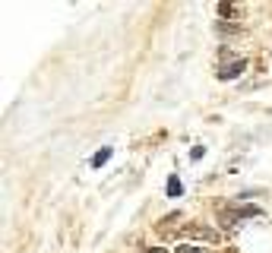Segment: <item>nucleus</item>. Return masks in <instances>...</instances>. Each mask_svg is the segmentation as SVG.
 Wrapping results in <instances>:
<instances>
[{
  "label": "nucleus",
  "mask_w": 272,
  "mask_h": 253,
  "mask_svg": "<svg viewBox=\"0 0 272 253\" xmlns=\"http://www.w3.org/2000/svg\"><path fill=\"white\" fill-rule=\"evenodd\" d=\"M247 70V60L244 57H238V60H228V64H222V70H219V76L222 79H238L241 73Z\"/></svg>",
  "instance_id": "obj_1"
},
{
  "label": "nucleus",
  "mask_w": 272,
  "mask_h": 253,
  "mask_svg": "<svg viewBox=\"0 0 272 253\" xmlns=\"http://www.w3.org/2000/svg\"><path fill=\"white\" fill-rule=\"evenodd\" d=\"M111 155H114V149H111V146H104V149H98V152H95V158H92V168H101V165H104V161L111 158Z\"/></svg>",
  "instance_id": "obj_2"
},
{
  "label": "nucleus",
  "mask_w": 272,
  "mask_h": 253,
  "mask_svg": "<svg viewBox=\"0 0 272 253\" xmlns=\"http://www.w3.org/2000/svg\"><path fill=\"white\" fill-rule=\"evenodd\" d=\"M180 190H184V187H180V180L168 177V196H180Z\"/></svg>",
  "instance_id": "obj_3"
},
{
  "label": "nucleus",
  "mask_w": 272,
  "mask_h": 253,
  "mask_svg": "<svg viewBox=\"0 0 272 253\" xmlns=\"http://www.w3.org/2000/svg\"><path fill=\"white\" fill-rule=\"evenodd\" d=\"M219 16H225V23H228V16H234V7L231 4H219Z\"/></svg>",
  "instance_id": "obj_4"
},
{
  "label": "nucleus",
  "mask_w": 272,
  "mask_h": 253,
  "mask_svg": "<svg viewBox=\"0 0 272 253\" xmlns=\"http://www.w3.org/2000/svg\"><path fill=\"white\" fill-rule=\"evenodd\" d=\"M177 253H199V247H193V244H180Z\"/></svg>",
  "instance_id": "obj_5"
},
{
  "label": "nucleus",
  "mask_w": 272,
  "mask_h": 253,
  "mask_svg": "<svg viewBox=\"0 0 272 253\" xmlns=\"http://www.w3.org/2000/svg\"><path fill=\"white\" fill-rule=\"evenodd\" d=\"M142 253H171V250H165V247H146Z\"/></svg>",
  "instance_id": "obj_6"
}]
</instances>
